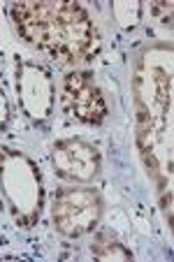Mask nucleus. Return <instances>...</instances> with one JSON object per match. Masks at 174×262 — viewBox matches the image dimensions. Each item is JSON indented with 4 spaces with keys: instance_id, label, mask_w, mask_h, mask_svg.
Returning a JSON list of instances; mask_svg holds the SVG:
<instances>
[{
    "instance_id": "nucleus-1",
    "label": "nucleus",
    "mask_w": 174,
    "mask_h": 262,
    "mask_svg": "<svg viewBox=\"0 0 174 262\" xmlns=\"http://www.w3.org/2000/svg\"><path fill=\"white\" fill-rule=\"evenodd\" d=\"M12 21L28 45L60 63H84L100 51L98 28L77 3H14Z\"/></svg>"
},
{
    "instance_id": "nucleus-2",
    "label": "nucleus",
    "mask_w": 174,
    "mask_h": 262,
    "mask_svg": "<svg viewBox=\"0 0 174 262\" xmlns=\"http://www.w3.org/2000/svg\"><path fill=\"white\" fill-rule=\"evenodd\" d=\"M0 190L14 221L21 228H33L45 202L40 167L21 151L0 146Z\"/></svg>"
},
{
    "instance_id": "nucleus-3",
    "label": "nucleus",
    "mask_w": 174,
    "mask_h": 262,
    "mask_svg": "<svg viewBox=\"0 0 174 262\" xmlns=\"http://www.w3.org/2000/svg\"><path fill=\"white\" fill-rule=\"evenodd\" d=\"M102 200L93 188H65L51 207L54 228L65 237H81L98 225Z\"/></svg>"
},
{
    "instance_id": "nucleus-4",
    "label": "nucleus",
    "mask_w": 174,
    "mask_h": 262,
    "mask_svg": "<svg viewBox=\"0 0 174 262\" xmlns=\"http://www.w3.org/2000/svg\"><path fill=\"white\" fill-rule=\"evenodd\" d=\"M16 93L24 114L35 123H47L54 112V79L51 72L33 60H16Z\"/></svg>"
},
{
    "instance_id": "nucleus-5",
    "label": "nucleus",
    "mask_w": 174,
    "mask_h": 262,
    "mask_svg": "<svg viewBox=\"0 0 174 262\" xmlns=\"http://www.w3.org/2000/svg\"><path fill=\"white\" fill-rule=\"evenodd\" d=\"M63 107L72 119L98 125L107 116V102L91 72H70L63 81Z\"/></svg>"
},
{
    "instance_id": "nucleus-6",
    "label": "nucleus",
    "mask_w": 174,
    "mask_h": 262,
    "mask_svg": "<svg viewBox=\"0 0 174 262\" xmlns=\"http://www.w3.org/2000/svg\"><path fill=\"white\" fill-rule=\"evenodd\" d=\"M51 163L58 177L86 183L100 172V151L84 139H63L51 151Z\"/></svg>"
},
{
    "instance_id": "nucleus-7",
    "label": "nucleus",
    "mask_w": 174,
    "mask_h": 262,
    "mask_svg": "<svg viewBox=\"0 0 174 262\" xmlns=\"http://www.w3.org/2000/svg\"><path fill=\"white\" fill-rule=\"evenodd\" d=\"M91 253L98 260H133V253L110 234H98L91 244Z\"/></svg>"
},
{
    "instance_id": "nucleus-8",
    "label": "nucleus",
    "mask_w": 174,
    "mask_h": 262,
    "mask_svg": "<svg viewBox=\"0 0 174 262\" xmlns=\"http://www.w3.org/2000/svg\"><path fill=\"white\" fill-rule=\"evenodd\" d=\"M114 16L119 19V24L123 28H135L142 14V5L139 3H114Z\"/></svg>"
},
{
    "instance_id": "nucleus-9",
    "label": "nucleus",
    "mask_w": 174,
    "mask_h": 262,
    "mask_svg": "<svg viewBox=\"0 0 174 262\" xmlns=\"http://www.w3.org/2000/svg\"><path fill=\"white\" fill-rule=\"evenodd\" d=\"M7 123H10V102H7L5 91L0 89V130H5Z\"/></svg>"
}]
</instances>
